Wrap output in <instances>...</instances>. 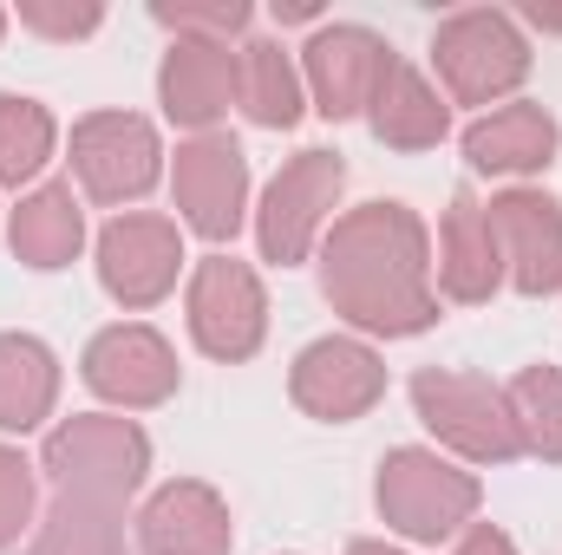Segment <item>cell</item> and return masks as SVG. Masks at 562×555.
I'll use <instances>...</instances> for the list:
<instances>
[{"instance_id": "obj_1", "label": "cell", "mask_w": 562, "mask_h": 555, "mask_svg": "<svg viewBox=\"0 0 562 555\" xmlns=\"http://www.w3.org/2000/svg\"><path fill=\"white\" fill-rule=\"evenodd\" d=\"M431 53H438L445 79L464 99H491V92H504V86H517L530 72V46L517 39V26L504 13H458V20H445Z\"/></svg>"}, {"instance_id": "obj_2", "label": "cell", "mask_w": 562, "mask_h": 555, "mask_svg": "<svg viewBox=\"0 0 562 555\" xmlns=\"http://www.w3.org/2000/svg\"><path fill=\"white\" fill-rule=\"evenodd\" d=\"M386 66H393V53H386L367 26H334V33H321V39L307 46V72H314V92H321V112H327V118L360 112V105L380 92Z\"/></svg>"}, {"instance_id": "obj_3", "label": "cell", "mask_w": 562, "mask_h": 555, "mask_svg": "<svg viewBox=\"0 0 562 555\" xmlns=\"http://www.w3.org/2000/svg\"><path fill=\"white\" fill-rule=\"evenodd\" d=\"M79 170L99 196H138L144 183L157 177V144H150V125L144 118H125V112H105V118H86L79 125Z\"/></svg>"}, {"instance_id": "obj_4", "label": "cell", "mask_w": 562, "mask_h": 555, "mask_svg": "<svg viewBox=\"0 0 562 555\" xmlns=\"http://www.w3.org/2000/svg\"><path fill=\"white\" fill-rule=\"evenodd\" d=\"M380 503L400 517V530L413 536H445L451 530V510H471V484L464 477H445V464H431L419 451H400L380 477Z\"/></svg>"}, {"instance_id": "obj_5", "label": "cell", "mask_w": 562, "mask_h": 555, "mask_svg": "<svg viewBox=\"0 0 562 555\" xmlns=\"http://www.w3.org/2000/svg\"><path fill=\"white\" fill-rule=\"evenodd\" d=\"M196 340L223 360H243L256 340H262V294L249 269L236 262H210L196 281Z\"/></svg>"}, {"instance_id": "obj_6", "label": "cell", "mask_w": 562, "mask_h": 555, "mask_svg": "<svg viewBox=\"0 0 562 555\" xmlns=\"http://www.w3.org/2000/svg\"><path fill=\"white\" fill-rule=\"evenodd\" d=\"M177 190L190 203V223L203 236H229L243 209V150L229 138H203L177 150Z\"/></svg>"}, {"instance_id": "obj_7", "label": "cell", "mask_w": 562, "mask_h": 555, "mask_svg": "<svg viewBox=\"0 0 562 555\" xmlns=\"http://www.w3.org/2000/svg\"><path fill=\"white\" fill-rule=\"evenodd\" d=\"M491 229L510 236L524 294H550L562 281V216L550 196H504V203H491Z\"/></svg>"}, {"instance_id": "obj_8", "label": "cell", "mask_w": 562, "mask_h": 555, "mask_svg": "<svg viewBox=\"0 0 562 555\" xmlns=\"http://www.w3.org/2000/svg\"><path fill=\"white\" fill-rule=\"evenodd\" d=\"M327 190H340V163H334V157H321V150H307V163H294L276 190H269L262 242H269V256H276V262H294V256H301V242H307V229H314V216H321L314 203H321Z\"/></svg>"}, {"instance_id": "obj_9", "label": "cell", "mask_w": 562, "mask_h": 555, "mask_svg": "<svg viewBox=\"0 0 562 555\" xmlns=\"http://www.w3.org/2000/svg\"><path fill=\"white\" fill-rule=\"evenodd\" d=\"M294 393H301L314 412L347 418L380 393V366H373V353H360V347H347V340H321V347L301 360Z\"/></svg>"}, {"instance_id": "obj_10", "label": "cell", "mask_w": 562, "mask_h": 555, "mask_svg": "<svg viewBox=\"0 0 562 555\" xmlns=\"http://www.w3.org/2000/svg\"><path fill=\"white\" fill-rule=\"evenodd\" d=\"M471 163L477 170H537V163H550V150H557V125L537 112V105H510V112H497L491 125H471Z\"/></svg>"}, {"instance_id": "obj_11", "label": "cell", "mask_w": 562, "mask_h": 555, "mask_svg": "<svg viewBox=\"0 0 562 555\" xmlns=\"http://www.w3.org/2000/svg\"><path fill=\"white\" fill-rule=\"evenodd\" d=\"M170 236L157 223H112L105 229V287L125 301H150L170 281Z\"/></svg>"}, {"instance_id": "obj_12", "label": "cell", "mask_w": 562, "mask_h": 555, "mask_svg": "<svg viewBox=\"0 0 562 555\" xmlns=\"http://www.w3.org/2000/svg\"><path fill=\"white\" fill-rule=\"evenodd\" d=\"M419 406H425V424L431 431H451L464 451H477V457H504L517 438L510 431H491V424H477V412L484 406H497V399H484L477 386H464V380H438V373H425L419 386Z\"/></svg>"}, {"instance_id": "obj_13", "label": "cell", "mask_w": 562, "mask_h": 555, "mask_svg": "<svg viewBox=\"0 0 562 555\" xmlns=\"http://www.w3.org/2000/svg\"><path fill=\"white\" fill-rule=\"evenodd\" d=\"M223 99H229V53H216V46L170 53V66H164V105H170V118L203 125V118L223 112Z\"/></svg>"}, {"instance_id": "obj_14", "label": "cell", "mask_w": 562, "mask_h": 555, "mask_svg": "<svg viewBox=\"0 0 562 555\" xmlns=\"http://www.w3.org/2000/svg\"><path fill=\"white\" fill-rule=\"evenodd\" d=\"M373 125H380V138L386 144H438L445 132V105L425 92L419 72H406L400 59L386 66V79H380V92H373Z\"/></svg>"}, {"instance_id": "obj_15", "label": "cell", "mask_w": 562, "mask_h": 555, "mask_svg": "<svg viewBox=\"0 0 562 555\" xmlns=\"http://www.w3.org/2000/svg\"><path fill=\"white\" fill-rule=\"evenodd\" d=\"M138 366H170V353L157 347V333H144V327H119V333H105V340L92 347L86 380H92L99 393H112V399H157V393L138 380Z\"/></svg>"}, {"instance_id": "obj_16", "label": "cell", "mask_w": 562, "mask_h": 555, "mask_svg": "<svg viewBox=\"0 0 562 555\" xmlns=\"http://www.w3.org/2000/svg\"><path fill=\"white\" fill-rule=\"evenodd\" d=\"M13 242L26 249L33 269H59L72 249H79V209H72V190H40L20 223H13Z\"/></svg>"}, {"instance_id": "obj_17", "label": "cell", "mask_w": 562, "mask_h": 555, "mask_svg": "<svg viewBox=\"0 0 562 555\" xmlns=\"http://www.w3.org/2000/svg\"><path fill=\"white\" fill-rule=\"evenodd\" d=\"M196 523H223V517H216L210 490L183 484V490H164V497L150 503L144 536H150V550H157V555H210L203 543H196Z\"/></svg>"}, {"instance_id": "obj_18", "label": "cell", "mask_w": 562, "mask_h": 555, "mask_svg": "<svg viewBox=\"0 0 562 555\" xmlns=\"http://www.w3.org/2000/svg\"><path fill=\"white\" fill-rule=\"evenodd\" d=\"M46 150H53V118L33 99H7L0 92V177L7 183L33 177L46 163Z\"/></svg>"}, {"instance_id": "obj_19", "label": "cell", "mask_w": 562, "mask_h": 555, "mask_svg": "<svg viewBox=\"0 0 562 555\" xmlns=\"http://www.w3.org/2000/svg\"><path fill=\"white\" fill-rule=\"evenodd\" d=\"M458 216H451V269H445V281H451V294H464V301H477V294H491V281H497V249H491V236L477 242V216H471V196H458L451 203Z\"/></svg>"}, {"instance_id": "obj_20", "label": "cell", "mask_w": 562, "mask_h": 555, "mask_svg": "<svg viewBox=\"0 0 562 555\" xmlns=\"http://www.w3.org/2000/svg\"><path fill=\"white\" fill-rule=\"evenodd\" d=\"M243 53H249V86H243L249 112H256L262 125H294L301 99H294V72H288L281 46H243Z\"/></svg>"}, {"instance_id": "obj_21", "label": "cell", "mask_w": 562, "mask_h": 555, "mask_svg": "<svg viewBox=\"0 0 562 555\" xmlns=\"http://www.w3.org/2000/svg\"><path fill=\"white\" fill-rule=\"evenodd\" d=\"M510 406L530 424V444L562 457V373H524L517 393H510Z\"/></svg>"}, {"instance_id": "obj_22", "label": "cell", "mask_w": 562, "mask_h": 555, "mask_svg": "<svg viewBox=\"0 0 562 555\" xmlns=\"http://www.w3.org/2000/svg\"><path fill=\"white\" fill-rule=\"evenodd\" d=\"M20 517H26V464L0 451V543L20 530Z\"/></svg>"}, {"instance_id": "obj_23", "label": "cell", "mask_w": 562, "mask_h": 555, "mask_svg": "<svg viewBox=\"0 0 562 555\" xmlns=\"http://www.w3.org/2000/svg\"><path fill=\"white\" fill-rule=\"evenodd\" d=\"M464 555H510V543H504L497 530H477V536L464 543Z\"/></svg>"}, {"instance_id": "obj_24", "label": "cell", "mask_w": 562, "mask_h": 555, "mask_svg": "<svg viewBox=\"0 0 562 555\" xmlns=\"http://www.w3.org/2000/svg\"><path fill=\"white\" fill-rule=\"evenodd\" d=\"M353 555H386V550H373V543H360V550H353Z\"/></svg>"}, {"instance_id": "obj_25", "label": "cell", "mask_w": 562, "mask_h": 555, "mask_svg": "<svg viewBox=\"0 0 562 555\" xmlns=\"http://www.w3.org/2000/svg\"><path fill=\"white\" fill-rule=\"evenodd\" d=\"M0 26H7V13H0Z\"/></svg>"}]
</instances>
